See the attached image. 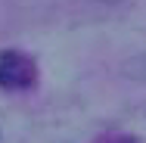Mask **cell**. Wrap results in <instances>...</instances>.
Instances as JSON below:
<instances>
[{"label":"cell","instance_id":"obj_1","mask_svg":"<svg viewBox=\"0 0 146 143\" xmlns=\"http://www.w3.org/2000/svg\"><path fill=\"white\" fill-rule=\"evenodd\" d=\"M31 62L19 53H3L0 56V84L3 87H25L31 81Z\"/></svg>","mask_w":146,"mask_h":143}]
</instances>
